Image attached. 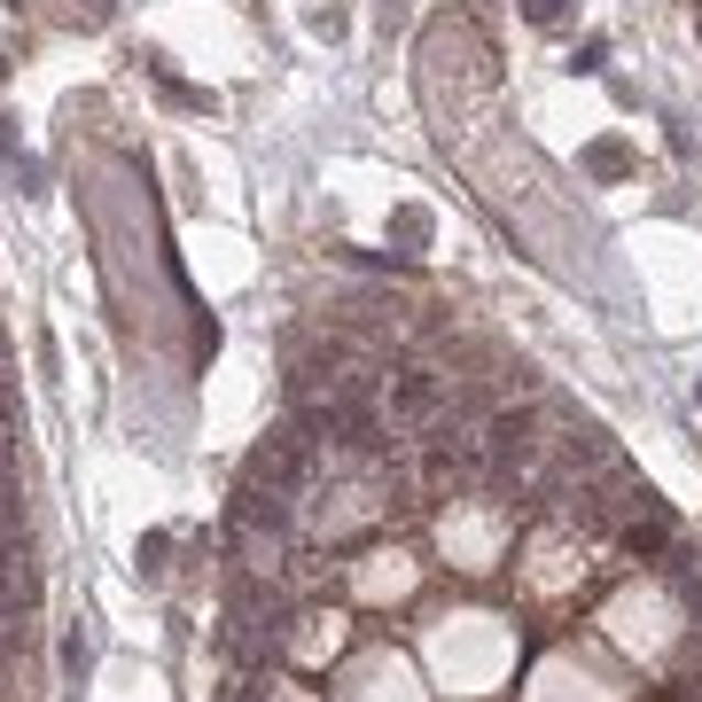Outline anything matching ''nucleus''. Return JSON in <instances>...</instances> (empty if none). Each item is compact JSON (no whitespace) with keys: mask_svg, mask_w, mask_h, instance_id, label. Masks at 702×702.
Instances as JSON below:
<instances>
[{"mask_svg":"<svg viewBox=\"0 0 702 702\" xmlns=\"http://www.w3.org/2000/svg\"><path fill=\"white\" fill-rule=\"evenodd\" d=\"M141 578H164V539H141Z\"/></svg>","mask_w":702,"mask_h":702,"instance_id":"obj_5","label":"nucleus"},{"mask_svg":"<svg viewBox=\"0 0 702 702\" xmlns=\"http://www.w3.org/2000/svg\"><path fill=\"white\" fill-rule=\"evenodd\" d=\"M63 663H70V679H86V663H95V648H86V633H70V640H63Z\"/></svg>","mask_w":702,"mask_h":702,"instance_id":"obj_3","label":"nucleus"},{"mask_svg":"<svg viewBox=\"0 0 702 702\" xmlns=\"http://www.w3.org/2000/svg\"><path fill=\"white\" fill-rule=\"evenodd\" d=\"M523 17H531V24H562L570 0H523Z\"/></svg>","mask_w":702,"mask_h":702,"instance_id":"obj_4","label":"nucleus"},{"mask_svg":"<svg viewBox=\"0 0 702 702\" xmlns=\"http://www.w3.org/2000/svg\"><path fill=\"white\" fill-rule=\"evenodd\" d=\"M539 469V414L531 406H500L484 421V476L492 484H515Z\"/></svg>","mask_w":702,"mask_h":702,"instance_id":"obj_1","label":"nucleus"},{"mask_svg":"<svg viewBox=\"0 0 702 702\" xmlns=\"http://www.w3.org/2000/svg\"><path fill=\"white\" fill-rule=\"evenodd\" d=\"M437 414H446V375L437 368H398L391 375V421L398 429H429Z\"/></svg>","mask_w":702,"mask_h":702,"instance_id":"obj_2","label":"nucleus"}]
</instances>
